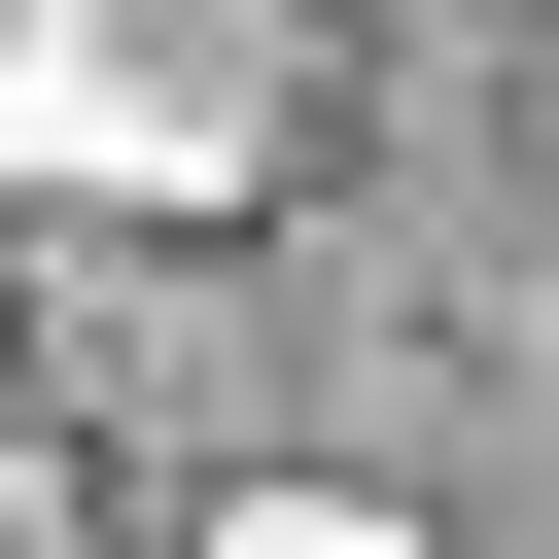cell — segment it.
Listing matches in <instances>:
<instances>
[{
  "mask_svg": "<svg viewBox=\"0 0 559 559\" xmlns=\"http://www.w3.org/2000/svg\"><path fill=\"white\" fill-rule=\"evenodd\" d=\"M314 140V0H0V210H245Z\"/></svg>",
  "mask_w": 559,
  "mask_h": 559,
  "instance_id": "6da1fadb",
  "label": "cell"
},
{
  "mask_svg": "<svg viewBox=\"0 0 559 559\" xmlns=\"http://www.w3.org/2000/svg\"><path fill=\"white\" fill-rule=\"evenodd\" d=\"M245 559H419V524H384V489H280V524H245Z\"/></svg>",
  "mask_w": 559,
  "mask_h": 559,
  "instance_id": "7a4b0ae2",
  "label": "cell"
},
{
  "mask_svg": "<svg viewBox=\"0 0 559 559\" xmlns=\"http://www.w3.org/2000/svg\"><path fill=\"white\" fill-rule=\"evenodd\" d=\"M0 559H70V524H35V454H0Z\"/></svg>",
  "mask_w": 559,
  "mask_h": 559,
  "instance_id": "3957f363",
  "label": "cell"
}]
</instances>
